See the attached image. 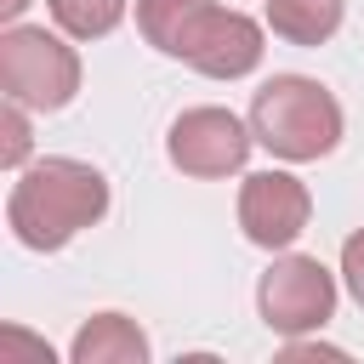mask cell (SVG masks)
<instances>
[{
    "instance_id": "cell-10",
    "label": "cell",
    "mask_w": 364,
    "mask_h": 364,
    "mask_svg": "<svg viewBox=\"0 0 364 364\" xmlns=\"http://www.w3.org/2000/svg\"><path fill=\"white\" fill-rule=\"evenodd\" d=\"M205 6L210 0H136V28H142V40L154 51L182 57V40H188V28L199 23Z\"/></svg>"
},
{
    "instance_id": "cell-1",
    "label": "cell",
    "mask_w": 364,
    "mask_h": 364,
    "mask_svg": "<svg viewBox=\"0 0 364 364\" xmlns=\"http://www.w3.org/2000/svg\"><path fill=\"white\" fill-rule=\"evenodd\" d=\"M102 216H108V176L68 154H46L23 165L6 193V228L28 250H63Z\"/></svg>"
},
{
    "instance_id": "cell-12",
    "label": "cell",
    "mask_w": 364,
    "mask_h": 364,
    "mask_svg": "<svg viewBox=\"0 0 364 364\" xmlns=\"http://www.w3.org/2000/svg\"><path fill=\"white\" fill-rule=\"evenodd\" d=\"M28 114H34V108H23V102L6 97V114H0V136H6V142H0V165H6V171H23V165H28V148H34Z\"/></svg>"
},
{
    "instance_id": "cell-14",
    "label": "cell",
    "mask_w": 364,
    "mask_h": 364,
    "mask_svg": "<svg viewBox=\"0 0 364 364\" xmlns=\"http://www.w3.org/2000/svg\"><path fill=\"white\" fill-rule=\"evenodd\" d=\"M23 11H28V0H0V17H6V23H17Z\"/></svg>"
},
{
    "instance_id": "cell-2",
    "label": "cell",
    "mask_w": 364,
    "mask_h": 364,
    "mask_svg": "<svg viewBox=\"0 0 364 364\" xmlns=\"http://www.w3.org/2000/svg\"><path fill=\"white\" fill-rule=\"evenodd\" d=\"M341 125L347 119H341L336 91L318 85V80H307V74H273V80H262V91L250 102L256 142L273 159H290V165H307V159L336 154Z\"/></svg>"
},
{
    "instance_id": "cell-7",
    "label": "cell",
    "mask_w": 364,
    "mask_h": 364,
    "mask_svg": "<svg viewBox=\"0 0 364 364\" xmlns=\"http://www.w3.org/2000/svg\"><path fill=\"white\" fill-rule=\"evenodd\" d=\"M262 51H267L262 23L233 11V6H216V0L199 11V23L182 40V63L199 68L205 80H245V74L262 68Z\"/></svg>"
},
{
    "instance_id": "cell-13",
    "label": "cell",
    "mask_w": 364,
    "mask_h": 364,
    "mask_svg": "<svg viewBox=\"0 0 364 364\" xmlns=\"http://www.w3.org/2000/svg\"><path fill=\"white\" fill-rule=\"evenodd\" d=\"M341 284H347V296L364 307V228L347 233V245H341Z\"/></svg>"
},
{
    "instance_id": "cell-9",
    "label": "cell",
    "mask_w": 364,
    "mask_h": 364,
    "mask_svg": "<svg viewBox=\"0 0 364 364\" xmlns=\"http://www.w3.org/2000/svg\"><path fill=\"white\" fill-rule=\"evenodd\" d=\"M347 17V0H267V28L290 46H324Z\"/></svg>"
},
{
    "instance_id": "cell-11",
    "label": "cell",
    "mask_w": 364,
    "mask_h": 364,
    "mask_svg": "<svg viewBox=\"0 0 364 364\" xmlns=\"http://www.w3.org/2000/svg\"><path fill=\"white\" fill-rule=\"evenodd\" d=\"M51 6V23L68 34V40H102L125 23L131 0H46Z\"/></svg>"
},
{
    "instance_id": "cell-8",
    "label": "cell",
    "mask_w": 364,
    "mask_h": 364,
    "mask_svg": "<svg viewBox=\"0 0 364 364\" xmlns=\"http://www.w3.org/2000/svg\"><path fill=\"white\" fill-rule=\"evenodd\" d=\"M148 353L154 347H148L142 324L125 318V313H91L68 341L74 364H148Z\"/></svg>"
},
{
    "instance_id": "cell-6",
    "label": "cell",
    "mask_w": 364,
    "mask_h": 364,
    "mask_svg": "<svg viewBox=\"0 0 364 364\" xmlns=\"http://www.w3.org/2000/svg\"><path fill=\"white\" fill-rule=\"evenodd\" d=\"M313 222V193L290 171H250L239 188V228L262 250H290Z\"/></svg>"
},
{
    "instance_id": "cell-3",
    "label": "cell",
    "mask_w": 364,
    "mask_h": 364,
    "mask_svg": "<svg viewBox=\"0 0 364 364\" xmlns=\"http://www.w3.org/2000/svg\"><path fill=\"white\" fill-rule=\"evenodd\" d=\"M0 91L34 114H57L80 91V51L40 28V23H6L0 34Z\"/></svg>"
},
{
    "instance_id": "cell-4",
    "label": "cell",
    "mask_w": 364,
    "mask_h": 364,
    "mask_svg": "<svg viewBox=\"0 0 364 364\" xmlns=\"http://www.w3.org/2000/svg\"><path fill=\"white\" fill-rule=\"evenodd\" d=\"M256 313L273 336H313L336 318V273L318 256H273V267L256 279Z\"/></svg>"
},
{
    "instance_id": "cell-5",
    "label": "cell",
    "mask_w": 364,
    "mask_h": 364,
    "mask_svg": "<svg viewBox=\"0 0 364 364\" xmlns=\"http://www.w3.org/2000/svg\"><path fill=\"white\" fill-rule=\"evenodd\" d=\"M250 119L228 114V108H182L171 119V136H165V154L182 176H199V182H216V176H233L245 171L250 159Z\"/></svg>"
}]
</instances>
